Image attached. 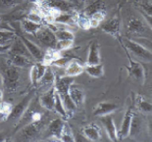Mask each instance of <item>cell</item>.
I'll list each match as a JSON object with an SVG mask.
<instances>
[{
	"label": "cell",
	"mask_w": 152,
	"mask_h": 142,
	"mask_svg": "<svg viewBox=\"0 0 152 142\" xmlns=\"http://www.w3.org/2000/svg\"><path fill=\"white\" fill-rule=\"evenodd\" d=\"M74 82H75V79H74L73 76H67L60 77V79L55 80V84H54L55 90L59 94L67 113L69 112L73 113L77 109L76 104L73 102V100L71 99L69 95V87Z\"/></svg>",
	"instance_id": "obj_1"
},
{
	"label": "cell",
	"mask_w": 152,
	"mask_h": 142,
	"mask_svg": "<svg viewBox=\"0 0 152 142\" xmlns=\"http://www.w3.org/2000/svg\"><path fill=\"white\" fill-rule=\"evenodd\" d=\"M124 43L126 45V47L128 48V50L131 51L135 57L140 58V59H142L144 61H147V62H151L150 49H147L146 47H144L143 45L140 44L138 42H137V41L128 39V38H125Z\"/></svg>",
	"instance_id": "obj_2"
},
{
	"label": "cell",
	"mask_w": 152,
	"mask_h": 142,
	"mask_svg": "<svg viewBox=\"0 0 152 142\" xmlns=\"http://www.w3.org/2000/svg\"><path fill=\"white\" fill-rule=\"evenodd\" d=\"M34 92L31 91L28 94H27L23 98L20 102L18 103L16 106H13V109L10 113V115L8 116V121H16V120H20L21 117L23 116V114L25 113L26 110L28 109V105H30L31 101L34 98Z\"/></svg>",
	"instance_id": "obj_3"
},
{
	"label": "cell",
	"mask_w": 152,
	"mask_h": 142,
	"mask_svg": "<svg viewBox=\"0 0 152 142\" xmlns=\"http://www.w3.org/2000/svg\"><path fill=\"white\" fill-rule=\"evenodd\" d=\"M35 36L38 39V41L43 45V46L47 47L48 49H55L57 44V39L55 37V34L50 28L41 27L37 33H35Z\"/></svg>",
	"instance_id": "obj_4"
},
{
	"label": "cell",
	"mask_w": 152,
	"mask_h": 142,
	"mask_svg": "<svg viewBox=\"0 0 152 142\" xmlns=\"http://www.w3.org/2000/svg\"><path fill=\"white\" fill-rule=\"evenodd\" d=\"M4 86L9 90H14L17 88L19 79H20V73L17 70V67H9L5 70L4 76Z\"/></svg>",
	"instance_id": "obj_5"
},
{
	"label": "cell",
	"mask_w": 152,
	"mask_h": 142,
	"mask_svg": "<svg viewBox=\"0 0 152 142\" xmlns=\"http://www.w3.org/2000/svg\"><path fill=\"white\" fill-rule=\"evenodd\" d=\"M128 33L134 35H142L146 31V25L144 21L137 16H132L130 18L127 25Z\"/></svg>",
	"instance_id": "obj_6"
},
{
	"label": "cell",
	"mask_w": 152,
	"mask_h": 142,
	"mask_svg": "<svg viewBox=\"0 0 152 142\" xmlns=\"http://www.w3.org/2000/svg\"><path fill=\"white\" fill-rule=\"evenodd\" d=\"M100 122L104 127L106 132H107L108 137L110 138V140L112 141H117L118 140V131L117 127H116L114 119L109 115H104V116H100L99 117Z\"/></svg>",
	"instance_id": "obj_7"
},
{
	"label": "cell",
	"mask_w": 152,
	"mask_h": 142,
	"mask_svg": "<svg viewBox=\"0 0 152 142\" xmlns=\"http://www.w3.org/2000/svg\"><path fill=\"white\" fill-rule=\"evenodd\" d=\"M101 30L106 33L111 34L112 36H118L120 33V27H121V20L119 16H114L111 20L106 21L103 24H100Z\"/></svg>",
	"instance_id": "obj_8"
},
{
	"label": "cell",
	"mask_w": 152,
	"mask_h": 142,
	"mask_svg": "<svg viewBox=\"0 0 152 142\" xmlns=\"http://www.w3.org/2000/svg\"><path fill=\"white\" fill-rule=\"evenodd\" d=\"M40 130V124L39 122H31L24 127L21 128L20 131V139L21 140H31L37 135Z\"/></svg>",
	"instance_id": "obj_9"
},
{
	"label": "cell",
	"mask_w": 152,
	"mask_h": 142,
	"mask_svg": "<svg viewBox=\"0 0 152 142\" xmlns=\"http://www.w3.org/2000/svg\"><path fill=\"white\" fill-rule=\"evenodd\" d=\"M43 5L49 9H54L63 13H69L74 8L72 3L67 2L65 0H44Z\"/></svg>",
	"instance_id": "obj_10"
},
{
	"label": "cell",
	"mask_w": 152,
	"mask_h": 142,
	"mask_svg": "<svg viewBox=\"0 0 152 142\" xmlns=\"http://www.w3.org/2000/svg\"><path fill=\"white\" fill-rule=\"evenodd\" d=\"M129 76H132V79H137V82H140L141 83L144 82L145 79V73L144 69L140 63L135 62V61H130V66L127 67Z\"/></svg>",
	"instance_id": "obj_11"
},
{
	"label": "cell",
	"mask_w": 152,
	"mask_h": 142,
	"mask_svg": "<svg viewBox=\"0 0 152 142\" xmlns=\"http://www.w3.org/2000/svg\"><path fill=\"white\" fill-rule=\"evenodd\" d=\"M69 95L77 107L80 106L83 103V101H85V91H83V89L80 85L75 84V82L70 85Z\"/></svg>",
	"instance_id": "obj_12"
},
{
	"label": "cell",
	"mask_w": 152,
	"mask_h": 142,
	"mask_svg": "<svg viewBox=\"0 0 152 142\" xmlns=\"http://www.w3.org/2000/svg\"><path fill=\"white\" fill-rule=\"evenodd\" d=\"M85 65H83L80 61L76 59L70 60L66 64L65 67V76H77L80 75L83 72H85Z\"/></svg>",
	"instance_id": "obj_13"
},
{
	"label": "cell",
	"mask_w": 152,
	"mask_h": 142,
	"mask_svg": "<svg viewBox=\"0 0 152 142\" xmlns=\"http://www.w3.org/2000/svg\"><path fill=\"white\" fill-rule=\"evenodd\" d=\"M134 113L132 111V108H129L126 111V114L124 116V120L122 122L121 128L118 133V139H123V138L127 137L130 134V130H131V124H132V119Z\"/></svg>",
	"instance_id": "obj_14"
},
{
	"label": "cell",
	"mask_w": 152,
	"mask_h": 142,
	"mask_svg": "<svg viewBox=\"0 0 152 142\" xmlns=\"http://www.w3.org/2000/svg\"><path fill=\"white\" fill-rule=\"evenodd\" d=\"M9 52L11 53V55H21V56H25L28 58H33L21 38H16L12 41Z\"/></svg>",
	"instance_id": "obj_15"
},
{
	"label": "cell",
	"mask_w": 152,
	"mask_h": 142,
	"mask_svg": "<svg viewBox=\"0 0 152 142\" xmlns=\"http://www.w3.org/2000/svg\"><path fill=\"white\" fill-rule=\"evenodd\" d=\"M101 63V57L99 53V44L96 40L92 41L89 46V52L87 56L86 65H97Z\"/></svg>",
	"instance_id": "obj_16"
},
{
	"label": "cell",
	"mask_w": 152,
	"mask_h": 142,
	"mask_svg": "<svg viewBox=\"0 0 152 142\" xmlns=\"http://www.w3.org/2000/svg\"><path fill=\"white\" fill-rule=\"evenodd\" d=\"M40 105L43 108L49 110H54V104H55V88L54 86L45 91L44 94H42L39 97Z\"/></svg>",
	"instance_id": "obj_17"
},
{
	"label": "cell",
	"mask_w": 152,
	"mask_h": 142,
	"mask_svg": "<svg viewBox=\"0 0 152 142\" xmlns=\"http://www.w3.org/2000/svg\"><path fill=\"white\" fill-rule=\"evenodd\" d=\"M118 106L115 103L112 102H101L96 106L93 112V115L100 117V116H104V115H109L111 113L115 112L117 110Z\"/></svg>",
	"instance_id": "obj_18"
},
{
	"label": "cell",
	"mask_w": 152,
	"mask_h": 142,
	"mask_svg": "<svg viewBox=\"0 0 152 142\" xmlns=\"http://www.w3.org/2000/svg\"><path fill=\"white\" fill-rule=\"evenodd\" d=\"M21 39L23 40V42L25 43L26 47L28 48V52L31 53V57H33L34 59L37 60V61L42 60L43 53H42V50L39 48V46H37V45L34 43L33 41H31L30 39H28V38L25 36H21Z\"/></svg>",
	"instance_id": "obj_19"
},
{
	"label": "cell",
	"mask_w": 152,
	"mask_h": 142,
	"mask_svg": "<svg viewBox=\"0 0 152 142\" xmlns=\"http://www.w3.org/2000/svg\"><path fill=\"white\" fill-rule=\"evenodd\" d=\"M64 122L62 120L60 119H56V120H53L52 122L48 125L47 130L46 132L50 136H52L55 139H60V135L61 132H62V130L64 127Z\"/></svg>",
	"instance_id": "obj_20"
},
{
	"label": "cell",
	"mask_w": 152,
	"mask_h": 142,
	"mask_svg": "<svg viewBox=\"0 0 152 142\" xmlns=\"http://www.w3.org/2000/svg\"><path fill=\"white\" fill-rule=\"evenodd\" d=\"M55 75L53 74V72L51 71L50 68H46V71H45L44 75L42 76V77L38 80V84H39L42 88H45L46 90L50 89L51 87H53L55 84Z\"/></svg>",
	"instance_id": "obj_21"
},
{
	"label": "cell",
	"mask_w": 152,
	"mask_h": 142,
	"mask_svg": "<svg viewBox=\"0 0 152 142\" xmlns=\"http://www.w3.org/2000/svg\"><path fill=\"white\" fill-rule=\"evenodd\" d=\"M83 133L87 139L91 141H98L100 139V137H101L99 128L95 125H89L86 127L83 130Z\"/></svg>",
	"instance_id": "obj_22"
},
{
	"label": "cell",
	"mask_w": 152,
	"mask_h": 142,
	"mask_svg": "<svg viewBox=\"0 0 152 142\" xmlns=\"http://www.w3.org/2000/svg\"><path fill=\"white\" fill-rule=\"evenodd\" d=\"M60 57H61L60 51H58L56 49H48L43 54L41 63L45 66H49L51 64H54L55 61H57Z\"/></svg>",
	"instance_id": "obj_23"
},
{
	"label": "cell",
	"mask_w": 152,
	"mask_h": 142,
	"mask_svg": "<svg viewBox=\"0 0 152 142\" xmlns=\"http://www.w3.org/2000/svg\"><path fill=\"white\" fill-rule=\"evenodd\" d=\"M105 8V0H95L94 2H92L91 4L88 5L86 9V11L83 12L87 17H90L94 13H97L99 11H103Z\"/></svg>",
	"instance_id": "obj_24"
},
{
	"label": "cell",
	"mask_w": 152,
	"mask_h": 142,
	"mask_svg": "<svg viewBox=\"0 0 152 142\" xmlns=\"http://www.w3.org/2000/svg\"><path fill=\"white\" fill-rule=\"evenodd\" d=\"M85 71L90 76L98 79V77H101L104 74V66L101 63L97 64V65H86Z\"/></svg>",
	"instance_id": "obj_25"
},
{
	"label": "cell",
	"mask_w": 152,
	"mask_h": 142,
	"mask_svg": "<svg viewBox=\"0 0 152 142\" xmlns=\"http://www.w3.org/2000/svg\"><path fill=\"white\" fill-rule=\"evenodd\" d=\"M53 33L57 40H74V38H75L72 31L67 30V28L64 27H59L58 28H56Z\"/></svg>",
	"instance_id": "obj_26"
},
{
	"label": "cell",
	"mask_w": 152,
	"mask_h": 142,
	"mask_svg": "<svg viewBox=\"0 0 152 142\" xmlns=\"http://www.w3.org/2000/svg\"><path fill=\"white\" fill-rule=\"evenodd\" d=\"M22 28L23 31H26L27 33L35 34V33L41 28V25L38 24V23L28 20V19H25V20L22 21Z\"/></svg>",
	"instance_id": "obj_27"
},
{
	"label": "cell",
	"mask_w": 152,
	"mask_h": 142,
	"mask_svg": "<svg viewBox=\"0 0 152 142\" xmlns=\"http://www.w3.org/2000/svg\"><path fill=\"white\" fill-rule=\"evenodd\" d=\"M10 62L14 67H26L31 63L30 58L21 56V55H12Z\"/></svg>",
	"instance_id": "obj_28"
},
{
	"label": "cell",
	"mask_w": 152,
	"mask_h": 142,
	"mask_svg": "<svg viewBox=\"0 0 152 142\" xmlns=\"http://www.w3.org/2000/svg\"><path fill=\"white\" fill-rule=\"evenodd\" d=\"M75 22L77 23L80 28H83V30H88V28H90L89 17H87L85 13L77 14L76 17H75Z\"/></svg>",
	"instance_id": "obj_29"
},
{
	"label": "cell",
	"mask_w": 152,
	"mask_h": 142,
	"mask_svg": "<svg viewBox=\"0 0 152 142\" xmlns=\"http://www.w3.org/2000/svg\"><path fill=\"white\" fill-rule=\"evenodd\" d=\"M54 22L58 25H69L71 22H75V17L69 13H60L57 17L54 18Z\"/></svg>",
	"instance_id": "obj_30"
},
{
	"label": "cell",
	"mask_w": 152,
	"mask_h": 142,
	"mask_svg": "<svg viewBox=\"0 0 152 142\" xmlns=\"http://www.w3.org/2000/svg\"><path fill=\"white\" fill-rule=\"evenodd\" d=\"M55 88V87H54ZM54 110L56 111L58 114H60L64 119L67 118V111L65 107H64V104L62 102V100H61L59 94L56 92V90H55V104H54Z\"/></svg>",
	"instance_id": "obj_31"
},
{
	"label": "cell",
	"mask_w": 152,
	"mask_h": 142,
	"mask_svg": "<svg viewBox=\"0 0 152 142\" xmlns=\"http://www.w3.org/2000/svg\"><path fill=\"white\" fill-rule=\"evenodd\" d=\"M135 104H137V108L140 110L141 112L143 113H151L152 110V106L148 101H146L143 97L141 96H137V99H135Z\"/></svg>",
	"instance_id": "obj_32"
},
{
	"label": "cell",
	"mask_w": 152,
	"mask_h": 142,
	"mask_svg": "<svg viewBox=\"0 0 152 142\" xmlns=\"http://www.w3.org/2000/svg\"><path fill=\"white\" fill-rule=\"evenodd\" d=\"M105 18V12L104 11H99L97 13H94L89 17L90 21V28H96L101 24L102 21Z\"/></svg>",
	"instance_id": "obj_33"
},
{
	"label": "cell",
	"mask_w": 152,
	"mask_h": 142,
	"mask_svg": "<svg viewBox=\"0 0 152 142\" xmlns=\"http://www.w3.org/2000/svg\"><path fill=\"white\" fill-rule=\"evenodd\" d=\"M141 130V122L140 119L137 117V115H132V124H131V130H130V134L134 136L137 133H138Z\"/></svg>",
	"instance_id": "obj_34"
},
{
	"label": "cell",
	"mask_w": 152,
	"mask_h": 142,
	"mask_svg": "<svg viewBox=\"0 0 152 142\" xmlns=\"http://www.w3.org/2000/svg\"><path fill=\"white\" fill-rule=\"evenodd\" d=\"M13 109V105L8 102H1L0 103V116H2L4 119H7L8 116Z\"/></svg>",
	"instance_id": "obj_35"
},
{
	"label": "cell",
	"mask_w": 152,
	"mask_h": 142,
	"mask_svg": "<svg viewBox=\"0 0 152 142\" xmlns=\"http://www.w3.org/2000/svg\"><path fill=\"white\" fill-rule=\"evenodd\" d=\"M60 139L63 141H75L76 140L75 138L73 137L72 131H71L68 125H64V127L60 135Z\"/></svg>",
	"instance_id": "obj_36"
},
{
	"label": "cell",
	"mask_w": 152,
	"mask_h": 142,
	"mask_svg": "<svg viewBox=\"0 0 152 142\" xmlns=\"http://www.w3.org/2000/svg\"><path fill=\"white\" fill-rule=\"evenodd\" d=\"M73 44H74V40H58L55 49L58 51L68 50L73 46Z\"/></svg>",
	"instance_id": "obj_37"
},
{
	"label": "cell",
	"mask_w": 152,
	"mask_h": 142,
	"mask_svg": "<svg viewBox=\"0 0 152 142\" xmlns=\"http://www.w3.org/2000/svg\"><path fill=\"white\" fill-rule=\"evenodd\" d=\"M23 2V0H0V5L5 8H12Z\"/></svg>",
	"instance_id": "obj_38"
},
{
	"label": "cell",
	"mask_w": 152,
	"mask_h": 142,
	"mask_svg": "<svg viewBox=\"0 0 152 142\" xmlns=\"http://www.w3.org/2000/svg\"><path fill=\"white\" fill-rule=\"evenodd\" d=\"M27 19H28V20H31V21H33V22L38 23V24H40V20H41L40 16L38 15V14H35V13H31V14L28 16Z\"/></svg>",
	"instance_id": "obj_39"
},
{
	"label": "cell",
	"mask_w": 152,
	"mask_h": 142,
	"mask_svg": "<svg viewBox=\"0 0 152 142\" xmlns=\"http://www.w3.org/2000/svg\"><path fill=\"white\" fill-rule=\"evenodd\" d=\"M11 43L9 44H5V45H0V53H6V52H9L11 48Z\"/></svg>",
	"instance_id": "obj_40"
},
{
	"label": "cell",
	"mask_w": 152,
	"mask_h": 142,
	"mask_svg": "<svg viewBox=\"0 0 152 142\" xmlns=\"http://www.w3.org/2000/svg\"><path fill=\"white\" fill-rule=\"evenodd\" d=\"M65 1H67V2H70V3H72V4H79V3L83 2L82 0H65Z\"/></svg>",
	"instance_id": "obj_41"
},
{
	"label": "cell",
	"mask_w": 152,
	"mask_h": 142,
	"mask_svg": "<svg viewBox=\"0 0 152 142\" xmlns=\"http://www.w3.org/2000/svg\"><path fill=\"white\" fill-rule=\"evenodd\" d=\"M3 86H4V79H3V76L0 74V89H1Z\"/></svg>",
	"instance_id": "obj_42"
},
{
	"label": "cell",
	"mask_w": 152,
	"mask_h": 142,
	"mask_svg": "<svg viewBox=\"0 0 152 142\" xmlns=\"http://www.w3.org/2000/svg\"><path fill=\"white\" fill-rule=\"evenodd\" d=\"M2 101H3V92H2V90L0 89V103Z\"/></svg>",
	"instance_id": "obj_43"
},
{
	"label": "cell",
	"mask_w": 152,
	"mask_h": 142,
	"mask_svg": "<svg viewBox=\"0 0 152 142\" xmlns=\"http://www.w3.org/2000/svg\"><path fill=\"white\" fill-rule=\"evenodd\" d=\"M4 140H5L4 134H3V133H0V141H4Z\"/></svg>",
	"instance_id": "obj_44"
},
{
	"label": "cell",
	"mask_w": 152,
	"mask_h": 142,
	"mask_svg": "<svg viewBox=\"0 0 152 142\" xmlns=\"http://www.w3.org/2000/svg\"><path fill=\"white\" fill-rule=\"evenodd\" d=\"M82 1H85V0H82Z\"/></svg>",
	"instance_id": "obj_45"
},
{
	"label": "cell",
	"mask_w": 152,
	"mask_h": 142,
	"mask_svg": "<svg viewBox=\"0 0 152 142\" xmlns=\"http://www.w3.org/2000/svg\"><path fill=\"white\" fill-rule=\"evenodd\" d=\"M0 23H1V20H0Z\"/></svg>",
	"instance_id": "obj_46"
}]
</instances>
